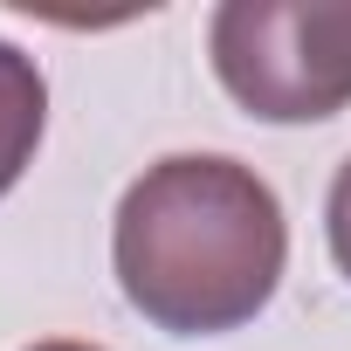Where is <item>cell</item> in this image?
I'll use <instances>...</instances> for the list:
<instances>
[{
    "label": "cell",
    "mask_w": 351,
    "mask_h": 351,
    "mask_svg": "<svg viewBox=\"0 0 351 351\" xmlns=\"http://www.w3.org/2000/svg\"><path fill=\"white\" fill-rule=\"evenodd\" d=\"M289 262L276 186L228 152H172L145 165L110 221L124 303L165 337H221L269 310Z\"/></svg>",
    "instance_id": "6da1fadb"
},
{
    "label": "cell",
    "mask_w": 351,
    "mask_h": 351,
    "mask_svg": "<svg viewBox=\"0 0 351 351\" xmlns=\"http://www.w3.org/2000/svg\"><path fill=\"white\" fill-rule=\"evenodd\" d=\"M28 351H104V344H76V337H42V344H28Z\"/></svg>",
    "instance_id": "5b68a950"
},
{
    "label": "cell",
    "mask_w": 351,
    "mask_h": 351,
    "mask_svg": "<svg viewBox=\"0 0 351 351\" xmlns=\"http://www.w3.org/2000/svg\"><path fill=\"white\" fill-rule=\"evenodd\" d=\"M324 234H330V255H337V269L351 282V158L337 165V180L324 193Z\"/></svg>",
    "instance_id": "277c9868"
},
{
    "label": "cell",
    "mask_w": 351,
    "mask_h": 351,
    "mask_svg": "<svg viewBox=\"0 0 351 351\" xmlns=\"http://www.w3.org/2000/svg\"><path fill=\"white\" fill-rule=\"evenodd\" d=\"M207 62L262 124L337 117L351 104V0H221Z\"/></svg>",
    "instance_id": "7a4b0ae2"
},
{
    "label": "cell",
    "mask_w": 351,
    "mask_h": 351,
    "mask_svg": "<svg viewBox=\"0 0 351 351\" xmlns=\"http://www.w3.org/2000/svg\"><path fill=\"white\" fill-rule=\"evenodd\" d=\"M42 131H49V83H42V62L14 42H0V200L21 186V172L35 165L42 152Z\"/></svg>",
    "instance_id": "3957f363"
}]
</instances>
